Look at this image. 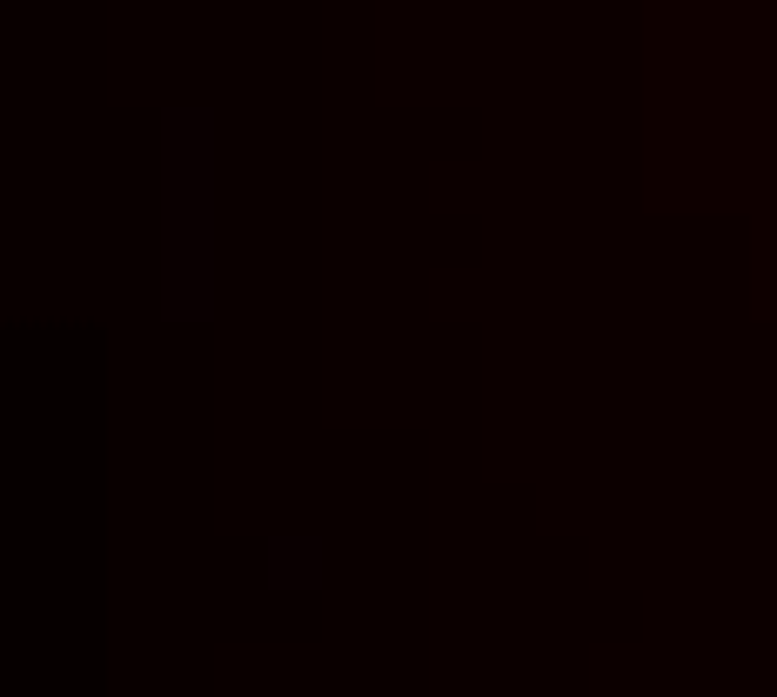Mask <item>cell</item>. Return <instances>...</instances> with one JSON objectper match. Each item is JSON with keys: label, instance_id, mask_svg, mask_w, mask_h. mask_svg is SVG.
Instances as JSON below:
<instances>
[{"label": "cell", "instance_id": "obj_1", "mask_svg": "<svg viewBox=\"0 0 777 697\" xmlns=\"http://www.w3.org/2000/svg\"><path fill=\"white\" fill-rule=\"evenodd\" d=\"M168 322L208 315V114L168 108Z\"/></svg>", "mask_w": 777, "mask_h": 697}, {"label": "cell", "instance_id": "obj_2", "mask_svg": "<svg viewBox=\"0 0 777 697\" xmlns=\"http://www.w3.org/2000/svg\"><path fill=\"white\" fill-rule=\"evenodd\" d=\"M268 557H275V584L289 590V584H315V557H322V550H315V543H268Z\"/></svg>", "mask_w": 777, "mask_h": 697}]
</instances>
